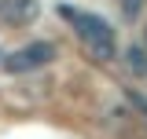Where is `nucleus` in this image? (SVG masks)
Instances as JSON below:
<instances>
[{
  "label": "nucleus",
  "mask_w": 147,
  "mask_h": 139,
  "mask_svg": "<svg viewBox=\"0 0 147 139\" xmlns=\"http://www.w3.org/2000/svg\"><path fill=\"white\" fill-rule=\"evenodd\" d=\"M59 15L70 18L74 26H77V33H81L85 48H88V59H96V62H110V59L118 55V51H114V33H110V26L99 15H77V11H70V7H63Z\"/></svg>",
  "instance_id": "f257e3e1"
},
{
  "label": "nucleus",
  "mask_w": 147,
  "mask_h": 139,
  "mask_svg": "<svg viewBox=\"0 0 147 139\" xmlns=\"http://www.w3.org/2000/svg\"><path fill=\"white\" fill-rule=\"evenodd\" d=\"M52 59H55V44H52V40H33V44L18 48V51L4 55V59H0V66L7 70V73H30V70L48 66Z\"/></svg>",
  "instance_id": "f03ea898"
},
{
  "label": "nucleus",
  "mask_w": 147,
  "mask_h": 139,
  "mask_svg": "<svg viewBox=\"0 0 147 139\" xmlns=\"http://www.w3.org/2000/svg\"><path fill=\"white\" fill-rule=\"evenodd\" d=\"M40 15V0H0V22L7 26H30Z\"/></svg>",
  "instance_id": "7ed1b4c3"
},
{
  "label": "nucleus",
  "mask_w": 147,
  "mask_h": 139,
  "mask_svg": "<svg viewBox=\"0 0 147 139\" xmlns=\"http://www.w3.org/2000/svg\"><path fill=\"white\" fill-rule=\"evenodd\" d=\"M125 66L136 73V77H147V48L140 44V48H129L125 51Z\"/></svg>",
  "instance_id": "20e7f679"
},
{
  "label": "nucleus",
  "mask_w": 147,
  "mask_h": 139,
  "mask_svg": "<svg viewBox=\"0 0 147 139\" xmlns=\"http://www.w3.org/2000/svg\"><path fill=\"white\" fill-rule=\"evenodd\" d=\"M140 4H144V0H121V11H125V18H136V15H140Z\"/></svg>",
  "instance_id": "39448f33"
},
{
  "label": "nucleus",
  "mask_w": 147,
  "mask_h": 139,
  "mask_svg": "<svg viewBox=\"0 0 147 139\" xmlns=\"http://www.w3.org/2000/svg\"><path fill=\"white\" fill-rule=\"evenodd\" d=\"M144 48H147V26H144Z\"/></svg>",
  "instance_id": "423d86ee"
}]
</instances>
